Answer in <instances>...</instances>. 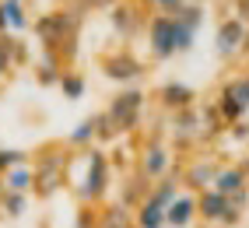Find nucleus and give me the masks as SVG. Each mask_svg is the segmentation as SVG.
I'll return each instance as SVG.
<instances>
[{
  "instance_id": "b1692460",
  "label": "nucleus",
  "mask_w": 249,
  "mask_h": 228,
  "mask_svg": "<svg viewBox=\"0 0 249 228\" xmlns=\"http://www.w3.org/2000/svg\"><path fill=\"white\" fill-rule=\"evenodd\" d=\"M179 183H182V179L172 172V175H165V179H158V183L151 186V193H147V197H151L155 204H161V207H169L176 197H179Z\"/></svg>"
},
{
  "instance_id": "473e14b6",
  "label": "nucleus",
  "mask_w": 249,
  "mask_h": 228,
  "mask_svg": "<svg viewBox=\"0 0 249 228\" xmlns=\"http://www.w3.org/2000/svg\"><path fill=\"white\" fill-rule=\"evenodd\" d=\"M88 11H112V7H120L123 0H81Z\"/></svg>"
},
{
  "instance_id": "7c9ffc66",
  "label": "nucleus",
  "mask_w": 249,
  "mask_h": 228,
  "mask_svg": "<svg viewBox=\"0 0 249 228\" xmlns=\"http://www.w3.org/2000/svg\"><path fill=\"white\" fill-rule=\"evenodd\" d=\"M11 74H14V63H11V53H7V42H4V35H0V88L11 81Z\"/></svg>"
},
{
  "instance_id": "7ed1b4c3",
  "label": "nucleus",
  "mask_w": 249,
  "mask_h": 228,
  "mask_svg": "<svg viewBox=\"0 0 249 228\" xmlns=\"http://www.w3.org/2000/svg\"><path fill=\"white\" fill-rule=\"evenodd\" d=\"M81 161H85V172L77 179V197H81V204L95 207V204H102L109 197V190H112V161H109L106 148H88L81 155Z\"/></svg>"
},
{
  "instance_id": "9b49d317",
  "label": "nucleus",
  "mask_w": 249,
  "mask_h": 228,
  "mask_svg": "<svg viewBox=\"0 0 249 228\" xmlns=\"http://www.w3.org/2000/svg\"><path fill=\"white\" fill-rule=\"evenodd\" d=\"M218 161L214 158H193L186 161V169H182V183H186L190 193H204V190H214V175H218Z\"/></svg>"
},
{
  "instance_id": "393cba45",
  "label": "nucleus",
  "mask_w": 249,
  "mask_h": 228,
  "mask_svg": "<svg viewBox=\"0 0 249 228\" xmlns=\"http://www.w3.org/2000/svg\"><path fill=\"white\" fill-rule=\"evenodd\" d=\"M0 210L7 218H21L28 210V193H0Z\"/></svg>"
},
{
  "instance_id": "6e6552de",
  "label": "nucleus",
  "mask_w": 249,
  "mask_h": 228,
  "mask_svg": "<svg viewBox=\"0 0 249 228\" xmlns=\"http://www.w3.org/2000/svg\"><path fill=\"white\" fill-rule=\"evenodd\" d=\"M214 53H218L221 60L228 56H239V53H249V28L231 14V18H225L218 25V39H214Z\"/></svg>"
},
{
  "instance_id": "dca6fc26",
  "label": "nucleus",
  "mask_w": 249,
  "mask_h": 228,
  "mask_svg": "<svg viewBox=\"0 0 249 228\" xmlns=\"http://www.w3.org/2000/svg\"><path fill=\"white\" fill-rule=\"evenodd\" d=\"M63 67H67V63H63L56 53H39V60H36V81L42 88H60V77H63Z\"/></svg>"
},
{
  "instance_id": "c85d7f7f",
  "label": "nucleus",
  "mask_w": 249,
  "mask_h": 228,
  "mask_svg": "<svg viewBox=\"0 0 249 228\" xmlns=\"http://www.w3.org/2000/svg\"><path fill=\"white\" fill-rule=\"evenodd\" d=\"M18 165H28V151L0 148V179H4V172H11V169H18Z\"/></svg>"
},
{
  "instance_id": "ea45409f",
  "label": "nucleus",
  "mask_w": 249,
  "mask_h": 228,
  "mask_svg": "<svg viewBox=\"0 0 249 228\" xmlns=\"http://www.w3.org/2000/svg\"><path fill=\"white\" fill-rule=\"evenodd\" d=\"M42 228H46V225H42Z\"/></svg>"
},
{
  "instance_id": "f03ea898",
  "label": "nucleus",
  "mask_w": 249,
  "mask_h": 228,
  "mask_svg": "<svg viewBox=\"0 0 249 228\" xmlns=\"http://www.w3.org/2000/svg\"><path fill=\"white\" fill-rule=\"evenodd\" d=\"M71 165H74V151L67 148V144H46V148L39 151V158H36V165H32V172H36L32 193H36L39 200H49L63 183H67Z\"/></svg>"
},
{
  "instance_id": "72a5a7b5",
  "label": "nucleus",
  "mask_w": 249,
  "mask_h": 228,
  "mask_svg": "<svg viewBox=\"0 0 249 228\" xmlns=\"http://www.w3.org/2000/svg\"><path fill=\"white\" fill-rule=\"evenodd\" d=\"M109 161H112V172H116V169H123L126 161H130V151H126V148H116V151L109 155Z\"/></svg>"
},
{
  "instance_id": "ddd939ff",
  "label": "nucleus",
  "mask_w": 249,
  "mask_h": 228,
  "mask_svg": "<svg viewBox=\"0 0 249 228\" xmlns=\"http://www.w3.org/2000/svg\"><path fill=\"white\" fill-rule=\"evenodd\" d=\"M196 218V193H179V197L165 207V228H193Z\"/></svg>"
},
{
  "instance_id": "a211bd4d",
  "label": "nucleus",
  "mask_w": 249,
  "mask_h": 228,
  "mask_svg": "<svg viewBox=\"0 0 249 228\" xmlns=\"http://www.w3.org/2000/svg\"><path fill=\"white\" fill-rule=\"evenodd\" d=\"M95 140H98V126H95V116H88L71 130L63 144H67L71 151H88V148H95Z\"/></svg>"
},
{
  "instance_id": "c9c22d12",
  "label": "nucleus",
  "mask_w": 249,
  "mask_h": 228,
  "mask_svg": "<svg viewBox=\"0 0 249 228\" xmlns=\"http://www.w3.org/2000/svg\"><path fill=\"white\" fill-rule=\"evenodd\" d=\"M228 134L235 137V140H249V123H246V120H242V123H231Z\"/></svg>"
},
{
  "instance_id": "f3484780",
  "label": "nucleus",
  "mask_w": 249,
  "mask_h": 228,
  "mask_svg": "<svg viewBox=\"0 0 249 228\" xmlns=\"http://www.w3.org/2000/svg\"><path fill=\"white\" fill-rule=\"evenodd\" d=\"M172 126L182 140H193V137H204V116L200 109H182V112H172Z\"/></svg>"
},
{
  "instance_id": "412c9836",
  "label": "nucleus",
  "mask_w": 249,
  "mask_h": 228,
  "mask_svg": "<svg viewBox=\"0 0 249 228\" xmlns=\"http://www.w3.org/2000/svg\"><path fill=\"white\" fill-rule=\"evenodd\" d=\"M134 228H165V207L147 197L134 214Z\"/></svg>"
},
{
  "instance_id": "1a4fd4ad",
  "label": "nucleus",
  "mask_w": 249,
  "mask_h": 228,
  "mask_svg": "<svg viewBox=\"0 0 249 228\" xmlns=\"http://www.w3.org/2000/svg\"><path fill=\"white\" fill-rule=\"evenodd\" d=\"M147 21H151V18H147V14H144V11L134 4V0H130V4L123 0V4H120V7H112V14H109V25H112V32H116V35H120L123 42H130L134 35L147 32Z\"/></svg>"
},
{
  "instance_id": "6ab92c4d",
  "label": "nucleus",
  "mask_w": 249,
  "mask_h": 228,
  "mask_svg": "<svg viewBox=\"0 0 249 228\" xmlns=\"http://www.w3.org/2000/svg\"><path fill=\"white\" fill-rule=\"evenodd\" d=\"M4 193H32V186H36V172H32V161L28 165H18V169H11L4 172Z\"/></svg>"
},
{
  "instance_id": "aec40b11",
  "label": "nucleus",
  "mask_w": 249,
  "mask_h": 228,
  "mask_svg": "<svg viewBox=\"0 0 249 228\" xmlns=\"http://www.w3.org/2000/svg\"><path fill=\"white\" fill-rule=\"evenodd\" d=\"M0 7H4V18H7V32H11V35H14V32L21 35L25 28H32L25 0H0Z\"/></svg>"
},
{
  "instance_id": "cd10ccee",
  "label": "nucleus",
  "mask_w": 249,
  "mask_h": 228,
  "mask_svg": "<svg viewBox=\"0 0 249 228\" xmlns=\"http://www.w3.org/2000/svg\"><path fill=\"white\" fill-rule=\"evenodd\" d=\"M4 42H7V53H11V63H14V67H25V63H32V53H28V42H21V39H14V35H4Z\"/></svg>"
},
{
  "instance_id": "5701e85b",
  "label": "nucleus",
  "mask_w": 249,
  "mask_h": 228,
  "mask_svg": "<svg viewBox=\"0 0 249 228\" xmlns=\"http://www.w3.org/2000/svg\"><path fill=\"white\" fill-rule=\"evenodd\" d=\"M60 91H63V99H67V102H81V99H85V91H88L85 74H81V70H63Z\"/></svg>"
},
{
  "instance_id": "20e7f679",
  "label": "nucleus",
  "mask_w": 249,
  "mask_h": 228,
  "mask_svg": "<svg viewBox=\"0 0 249 228\" xmlns=\"http://www.w3.org/2000/svg\"><path fill=\"white\" fill-rule=\"evenodd\" d=\"M144 105H147V95H144L141 88H123V91L109 102V109H106V120H109V126H112V134H116V137L134 134V130L141 126V120H144Z\"/></svg>"
},
{
  "instance_id": "4be33fe9",
  "label": "nucleus",
  "mask_w": 249,
  "mask_h": 228,
  "mask_svg": "<svg viewBox=\"0 0 249 228\" xmlns=\"http://www.w3.org/2000/svg\"><path fill=\"white\" fill-rule=\"evenodd\" d=\"M98 228H134V218H130L126 204H109L98 210Z\"/></svg>"
},
{
  "instance_id": "2f4dec72",
  "label": "nucleus",
  "mask_w": 249,
  "mask_h": 228,
  "mask_svg": "<svg viewBox=\"0 0 249 228\" xmlns=\"http://www.w3.org/2000/svg\"><path fill=\"white\" fill-rule=\"evenodd\" d=\"M95 126H98V144H109V140H116L112 126H109V120H106V112H95Z\"/></svg>"
},
{
  "instance_id": "bb28decb",
  "label": "nucleus",
  "mask_w": 249,
  "mask_h": 228,
  "mask_svg": "<svg viewBox=\"0 0 249 228\" xmlns=\"http://www.w3.org/2000/svg\"><path fill=\"white\" fill-rule=\"evenodd\" d=\"M200 116H204V137H218V134H225V130H228V123L221 120L218 105H204Z\"/></svg>"
},
{
  "instance_id": "423d86ee",
  "label": "nucleus",
  "mask_w": 249,
  "mask_h": 228,
  "mask_svg": "<svg viewBox=\"0 0 249 228\" xmlns=\"http://www.w3.org/2000/svg\"><path fill=\"white\" fill-rule=\"evenodd\" d=\"M176 18H169V14H151V21H147V32H144V39H147V53H151V60L165 63V60H172L179 50H176Z\"/></svg>"
},
{
  "instance_id": "c756f323",
  "label": "nucleus",
  "mask_w": 249,
  "mask_h": 228,
  "mask_svg": "<svg viewBox=\"0 0 249 228\" xmlns=\"http://www.w3.org/2000/svg\"><path fill=\"white\" fill-rule=\"evenodd\" d=\"M74 228H98V210L88 207V204H81L77 214H74Z\"/></svg>"
},
{
  "instance_id": "a878e982",
  "label": "nucleus",
  "mask_w": 249,
  "mask_h": 228,
  "mask_svg": "<svg viewBox=\"0 0 249 228\" xmlns=\"http://www.w3.org/2000/svg\"><path fill=\"white\" fill-rule=\"evenodd\" d=\"M176 21L182 25V28H190V32H196L204 25V7L196 4V0H186V7H182L179 14H176Z\"/></svg>"
},
{
  "instance_id": "4468645a",
  "label": "nucleus",
  "mask_w": 249,
  "mask_h": 228,
  "mask_svg": "<svg viewBox=\"0 0 249 228\" xmlns=\"http://www.w3.org/2000/svg\"><path fill=\"white\" fill-rule=\"evenodd\" d=\"M228 197L218 190H204V193H196V218L207 221V225H218L225 214H228Z\"/></svg>"
},
{
  "instance_id": "f704fd0d",
  "label": "nucleus",
  "mask_w": 249,
  "mask_h": 228,
  "mask_svg": "<svg viewBox=\"0 0 249 228\" xmlns=\"http://www.w3.org/2000/svg\"><path fill=\"white\" fill-rule=\"evenodd\" d=\"M239 221H242V210H235V207H228V214H225V218L218 221V228H235Z\"/></svg>"
},
{
  "instance_id": "e433bc0d",
  "label": "nucleus",
  "mask_w": 249,
  "mask_h": 228,
  "mask_svg": "<svg viewBox=\"0 0 249 228\" xmlns=\"http://www.w3.org/2000/svg\"><path fill=\"white\" fill-rule=\"evenodd\" d=\"M235 18L249 28V0H235Z\"/></svg>"
},
{
  "instance_id": "f257e3e1",
  "label": "nucleus",
  "mask_w": 249,
  "mask_h": 228,
  "mask_svg": "<svg viewBox=\"0 0 249 228\" xmlns=\"http://www.w3.org/2000/svg\"><path fill=\"white\" fill-rule=\"evenodd\" d=\"M32 32L46 53H56L63 63H71L77 56V39H81V14L71 7L46 11L32 21Z\"/></svg>"
},
{
  "instance_id": "0eeeda50",
  "label": "nucleus",
  "mask_w": 249,
  "mask_h": 228,
  "mask_svg": "<svg viewBox=\"0 0 249 228\" xmlns=\"http://www.w3.org/2000/svg\"><path fill=\"white\" fill-rule=\"evenodd\" d=\"M218 112H221V120L231 126V123H242L246 120V112H249V74H239V77H231L228 85L221 88L218 95Z\"/></svg>"
},
{
  "instance_id": "39448f33",
  "label": "nucleus",
  "mask_w": 249,
  "mask_h": 228,
  "mask_svg": "<svg viewBox=\"0 0 249 228\" xmlns=\"http://www.w3.org/2000/svg\"><path fill=\"white\" fill-rule=\"evenodd\" d=\"M98 67H102V74H106L109 81H116V85H123V88L137 85V81L147 74L144 60L130 50V46H116V50L98 53Z\"/></svg>"
},
{
  "instance_id": "9d476101",
  "label": "nucleus",
  "mask_w": 249,
  "mask_h": 228,
  "mask_svg": "<svg viewBox=\"0 0 249 228\" xmlns=\"http://www.w3.org/2000/svg\"><path fill=\"white\" fill-rule=\"evenodd\" d=\"M141 172L151 179V183H158V179L165 175H172V151H169V144H161V140H147L144 148H141Z\"/></svg>"
},
{
  "instance_id": "4c0bfd02",
  "label": "nucleus",
  "mask_w": 249,
  "mask_h": 228,
  "mask_svg": "<svg viewBox=\"0 0 249 228\" xmlns=\"http://www.w3.org/2000/svg\"><path fill=\"white\" fill-rule=\"evenodd\" d=\"M0 35H11V32H7V18H4V7H0Z\"/></svg>"
},
{
  "instance_id": "f8f14e48",
  "label": "nucleus",
  "mask_w": 249,
  "mask_h": 228,
  "mask_svg": "<svg viewBox=\"0 0 249 228\" xmlns=\"http://www.w3.org/2000/svg\"><path fill=\"white\" fill-rule=\"evenodd\" d=\"M158 105L169 109V112H182V109H193L196 105V91L182 81H165L158 88Z\"/></svg>"
},
{
  "instance_id": "58836bf2",
  "label": "nucleus",
  "mask_w": 249,
  "mask_h": 228,
  "mask_svg": "<svg viewBox=\"0 0 249 228\" xmlns=\"http://www.w3.org/2000/svg\"><path fill=\"white\" fill-rule=\"evenodd\" d=\"M242 169H246V172H249V158H246V161H242Z\"/></svg>"
},
{
  "instance_id": "2eb2a0df",
  "label": "nucleus",
  "mask_w": 249,
  "mask_h": 228,
  "mask_svg": "<svg viewBox=\"0 0 249 228\" xmlns=\"http://www.w3.org/2000/svg\"><path fill=\"white\" fill-rule=\"evenodd\" d=\"M214 190L225 193V197H235V193L249 190V172L242 165H221L218 175H214Z\"/></svg>"
}]
</instances>
